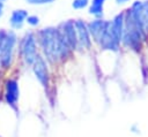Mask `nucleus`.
I'll return each instance as SVG.
<instances>
[{"label": "nucleus", "mask_w": 148, "mask_h": 137, "mask_svg": "<svg viewBox=\"0 0 148 137\" xmlns=\"http://www.w3.org/2000/svg\"><path fill=\"white\" fill-rule=\"evenodd\" d=\"M42 50L50 62H56L59 58H65L69 52V45L61 35L60 30L54 28H44L38 32Z\"/></svg>", "instance_id": "nucleus-1"}, {"label": "nucleus", "mask_w": 148, "mask_h": 137, "mask_svg": "<svg viewBox=\"0 0 148 137\" xmlns=\"http://www.w3.org/2000/svg\"><path fill=\"white\" fill-rule=\"evenodd\" d=\"M15 43H16V35L13 31L7 32V35L2 41L1 52H0V62L3 68H8L12 63Z\"/></svg>", "instance_id": "nucleus-2"}, {"label": "nucleus", "mask_w": 148, "mask_h": 137, "mask_svg": "<svg viewBox=\"0 0 148 137\" xmlns=\"http://www.w3.org/2000/svg\"><path fill=\"white\" fill-rule=\"evenodd\" d=\"M22 54H23V59L25 61V63L28 64H32L37 58V48H36V40H35V36L31 32L25 33L23 40H22Z\"/></svg>", "instance_id": "nucleus-3"}, {"label": "nucleus", "mask_w": 148, "mask_h": 137, "mask_svg": "<svg viewBox=\"0 0 148 137\" xmlns=\"http://www.w3.org/2000/svg\"><path fill=\"white\" fill-rule=\"evenodd\" d=\"M61 35L66 39L67 44L69 45L71 48H75L77 46V36H76V29H75V22L73 20H68L64 22L61 25Z\"/></svg>", "instance_id": "nucleus-4"}, {"label": "nucleus", "mask_w": 148, "mask_h": 137, "mask_svg": "<svg viewBox=\"0 0 148 137\" xmlns=\"http://www.w3.org/2000/svg\"><path fill=\"white\" fill-rule=\"evenodd\" d=\"M34 64V73L37 77V79L42 83L43 86H47L49 84V73H47V67H46V62L45 60L40 56L37 55Z\"/></svg>", "instance_id": "nucleus-5"}, {"label": "nucleus", "mask_w": 148, "mask_h": 137, "mask_svg": "<svg viewBox=\"0 0 148 137\" xmlns=\"http://www.w3.org/2000/svg\"><path fill=\"white\" fill-rule=\"evenodd\" d=\"M75 29H76L77 43L82 47H89L90 46V37H89V30H88L87 24L82 20H76Z\"/></svg>", "instance_id": "nucleus-6"}, {"label": "nucleus", "mask_w": 148, "mask_h": 137, "mask_svg": "<svg viewBox=\"0 0 148 137\" xmlns=\"http://www.w3.org/2000/svg\"><path fill=\"white\" fill-rule=\"evenodd\" d=\"M18 85L15 79H7L6 82V90H5V98L9 105H15L18 99Z\"/></svg>", "instance_id": "nucleus-7"}, {"label": "nucleus", "mask_w": 148, "mask_h": 137, "mask_svg": "<svg viewBox=\"0 0 148 137\" xmlns=\"http://www.w3.org/2000/svg\"><path fill=\"white\" fill-rule=\"evenodd\" d=\"M108 21H103V20H95L92 22H90L88 24V30H89V33H91V36L94 37V39L96 41H101L102 39V36L108 26Z\"/></svg>", "instance_id": "nucleus-8"}, {"label": "nucleus", "mask_w": 148, "mask_h": 137, "mask_svg": "<svg viewBox=\"0 0 148 137\" xmlns=\"http://www.w3.org/2000/svg\"><path fill=\"white\" fill-rule=\"evenodd\" d=\"M124 28H125V24H124V14H118L114 16L113 21L111 22V29H112V32H113V36L114 38L117 39L118 43H120L123 40V35H124Z\"/></svg>", "instance_id": "nucleus-9"}, {"label": "nucleus", "mask_w": 148, "mask_h": 137, "mask_svg": "<svg viewBox=\"0 0 148 137\" xmlns=\"http://www.w3.org/2000/svg\"><path fill=\"white\" fill-rule=\"evenodd\" d=\"M28 17V12L24 10V9H17V10H14L12 13V16H10V24L13 28L15 29H18L22 26L24 20H27Z\"/></svg>", "instance_id": "nucleus-10"}, {"label": "nucleus", "mask_w": 148, "mask_h": 137, "mask_svg": "<svg viewBox=\"0 0 148 137\" xmlns=\"http://www.w3.org/2000/svg\"><path fill=\"white\" fill-rule=\"evenodd\" d=\"M105 0H92L91 6L89 8V13L95 16H101L103 14V5Z\"/></svg>", "instance_id": "nucleus-11"}, {"label": "nucleus", "mask_w": 148, "mask_h": 137, "mask_svg": "<svg viewBox=\"0 0 148 137\" xmlns=\"http://www.w3.org/2000/svg\"><path fill=\"white\" fill-rule=\"evenodd\" d=\"M87 5H88V0H73V3H72V6L75 9L84 8Z\"/></svg>", "instance_id": "nucleus-12"}, {"label": "nucleus", "mask_w": 148, "mask_h": 137, "mask_svg": "<svg viewBox=\"0 0 148 137\" xmlns=\"http://www.w3.org/2000/svg\"><path fill=\"white\" fill-rule=\"evenodd\" d=\"M27 22L30 24V25H37L39 23V18L36 16V15H31V16H28L27 17Z\"/></svg>", "instance_id": "nucleus-13"}, {"label": "nucleus", "mask_w": 148, "mask_h": 137, "mask_svg": "<svg viewBox=\"0 0 148 137\" xmlns=\"http://www.w3.org/2000/svg\"><path fill=\"white\" fill-rule=\"evenodd\" d=\"M6 35H7V32H5V31H0V52H1V45H2V41H3V39H5V37H6ZM1 63V62H0Z\"/></svg>", "instance_id": "nucleus-14"}, {"label": "nucleus", "mask_w": 148, "mask_h": 137, "mask_svg": "<svg viewBox=\"0 0 148 137\" xmlns=\"http://www.w3.org/2000/svg\"><path fill=\"white\" fill-rule=\"evenodd\" d=\"M29 3H47V0H27Z\"/></svg>", "instance_id": "nucleus-15"}, {"label": "nucleus", "mask_w": 148, "mask_h": 137, "mask_svg": "<svg viewBox=\"0 0 148 137\" xmlns=\"http://www.w3.org/2000/svg\"><path fill=\"white\" fill-rule=\"evenodd\" d=\"M116 1H117V3H125V2H127L130 0H116Z\"/></svg>", "instance_id": "nucleus-16"}, {"label": "nucleus", "mask_w": 148, "mask_h": 137, "mask_svg": "<svg viewBox=\"0 0 148 137\" xmlns=\"http://www.w3.org/2000/svg\"><path fill=\"white\" fill-rule=\"evenodd\" d=\"M2 7H3V5H2V2L0 1V14H1V10H2Z\"/></svg>", "instance_id": "nucleus-17"}, {"label": "nucleus", "mask_w": 148, "mask_h": 137, "mask_svg": "<svg viewBox=\"0 0 148 137\" xmlns=\"http://www.w3.org/2000/svg\"><path fill=\"white\" fill-rule=\"evenodd\" d=\"M0 1H1V2H2V1H5V0H0Z\"/></svg>", "instance_id": "nucleus-18"}]
</instances>
